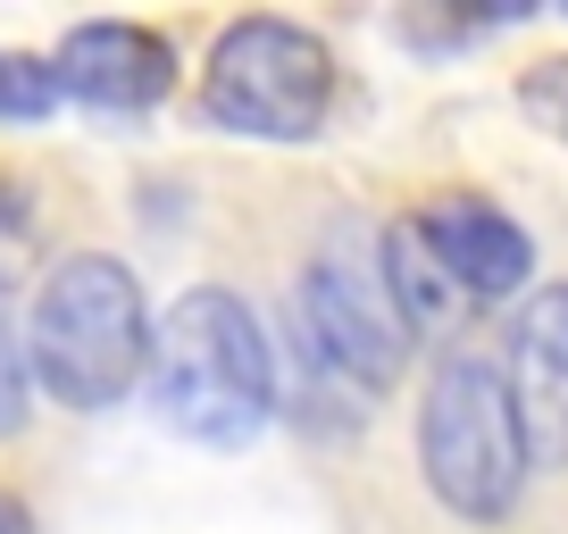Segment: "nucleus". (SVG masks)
Listing matches in <instances>:
<instances>
[{
  "mask_svg": "<svg viewBox=\"0 0 568 534\" xmlns=\"http://www.w3.org/2000/svg\"><path fill=\"white\" fill-rule=\"evenodd\" d=\"M151 401L184 443H251L276 418V351H267L251 301L201 285L151 326Z\"/></svg>",
  "mask_w": 568,
  "mask_h": 534,
  "instance_id": "obj_1",
  "label": "nucleus"
},
{
  "mask_svg": "<svg viewBox=\"0 0 568 534\" xmlns=\"http://www.w3.org/2000/svg\"><path fill=\"white\" fill-rule=\"evenodd\" d=\"M26 368L68 410H118L151 368V318H142L134 267L109 250L59 259L26 318Z\"/></svg>",
  "mask_w": 568,
  "mask_h": 534,
  "instance_id": "obj_2",
  "label": "nucleus"
},
{
  "mask_svg": "<svg viewBox=\"0 0 568 534\" xmlns=\"http://www.w3.org/2000/svg\"><path fill=\"white\" fill-rule=\"evenodd\" d=\"M418 460H426V484L452 517L468 526H494V517L518 510L527 493V434H518V410H510V384L485 351H452L435 368L418 401Z\"/></svg>",
  "mask_w": 568,
  "mask_h": 534,
  "instance_id": "obj_3",
  "label": "nucleus"
},
{
  "mask_svg": "<svg viewBox=\"0 0 568 534\" xmlns=\"http://www.w3.org/2000/svg\"><path fill=\"white\" fill-rule=\"evenodd\" d=\"M335 109V59L293 18H234L201 68V117L243 143H310Z\"/></svg>",
  "mask_w": 568,
  "mask_h": 534,
  "instance_id": "obj_4",
  "label": "nucleus"
},
{
  "mask_svg": "<svg viewBox=\"0 0 568 534\" xmlns=\"http://www.w3.org/2000/svg\"><path fill=\"white\" fill-rule=\"evenodd\" d=\"M302 335H310V359H318L335 384H359V392H393L409 368V318L393 309V285H385V234L343 217L335 234L318 243L302 276Z\"/></svg>",
  "mask_w": 568,
  "mask_h": 534,
  "instance_id": "obj_5",
  "label": "nucleus"
},
{
  "mask_svg": "<svg viewBox=\"0 0 568 534\" xmlns=\"http://www.w3.org/2000/svg\"><path fill=\"white\" fill-rule=\"evenodd\" d=\"M409 234L426 243V259L444 267V285L460 292L468 309L510 301V292L535 276V243H527V226H510V217H501L494 201H477V193H444V201H426V209L409 217Z\"/></svg>",
  "mask_w": 568,
  "mask_h": 534,
  "instance_id": "obj_6",
  "label": "nucleus"
},
{
  "mask_svg": "<svg viewBox=\"0 0 568 534\" xmlns=\"http://www.w3.org/2000/svg\"><path fill=\"white\" fill-rule=\"evenodd\" d=\"M51 84L75 92L84 109L134 117V109H160L168 92H176V51H168V34H151V25L92 18L51 51Z\"/></svg>",
  "mask_w": 568,
  "mask_h": 534,
  "instance_id": "obj_7",
  "label": "nucleus"
},
{
  "mask_svg": "<svg viewBox=\"0 0 568 534\" xmlns=\"http://www.w3.org/2000/svg\"><path fill=\"white\" fill-rule=\"evenodd\" d=\"M501 384L527 434V468H568V285H544L527 301Z\"/></svg>",
  "mask_w": 568,
  "mask_h": 534,
  "instance_id": "obj_8",
  "label": "nucleus"
},
{
  "mask_svg": "<svg viewBox=\"0 0 568 534\" xmlns=\"http://www.w3.org/2000/svg\"><path fill=\"white\" fill-rule=\"evenodd\" d=\"M51 109H59L51 59H34V51H0V125H9V117L34 125V117H51Z\"/></svg>",
  "mask_w": 568,
  "mask_h": 534,
  "instance_id": "obj_9",
  "label": "nucleus"
},
{
  "mask_svg": "<svg viewBox=\"0 0 568 534\" xmlns=\"http://www.w3.org/2000/svg\"><path fill=\"white\" fill-rule=\"evenodd\" d=\"M34 243H42V226H34V201H26V184L0 167V292L18 285L26 267H34Z\"/></svg>",
  "mask_w": 568,
  "mask_h": 534,
  "instance_id": "obj_10",
  "label": "nucleus"
},
{
  "mask_svg": "<svg viewBox=\"0 0 568 534\" xmlns=\"http://www.w3.org/2000/svg\"><path fill=\"white\" fill-rule=\"evenodd\" d=\"M518 109H527V117H544L551 134L568 143V51H560V59H535V68L518 75Z\"/></svg>",
  "mask_w": 568,
  "mask_h": 534,
  "instance_id": "obj_11",
  "label": "nucleus"
},
{
  "mask_svg": "<svg viewBox=\"0 0 568 534\" xmlns=\"http://www.w3.org/2000/svg\"><path fill=\"white\" fill-rule=\"evenodd\" d=\"M26 335L9 326V309H0V434H18L26 427Z\"/></svg>",
  "mask_w": 568,
  "mask_h": 534,
  "instance_id": "obj_12",
  "label": "nucleus"
},
{
  "mask_svg": "<svg viewBox=\"0 0 568 534\" xmlns=\"http://www.w3.org/2000/svg\"><path fill=\"white\" fill-rule=\"evenodd\" d=\"M0 534H26V510H18L9 493H0Z\"/></svg>",
  "mask_w": 568,
  "mask_h": 534,
  "instance_id": "obj_13",
  "label": "nucleus"
}]
</instances>
